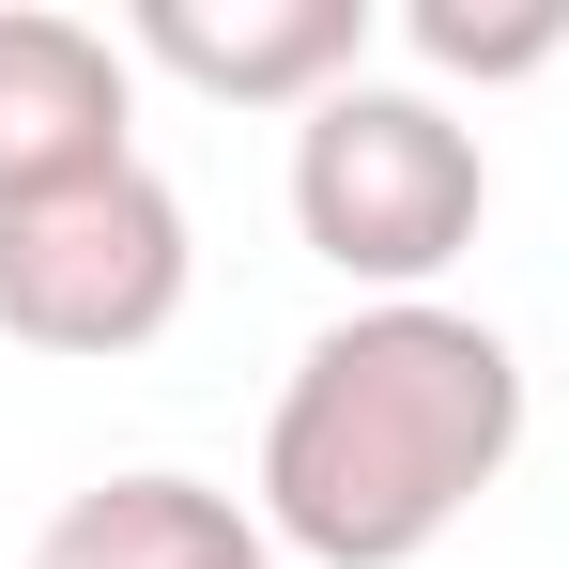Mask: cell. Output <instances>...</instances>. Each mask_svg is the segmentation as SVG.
Segmentation results:
<instances>
[{
    "label": "cell",
    "instance_id": "1",
    "mask_svg": "<svg viewBox=\"0 0 569 569\" xmlns=\"http://www.w3.org/2000/svg\"><path fill=\"white\" fill-rule=\"evenodd\" d=\"M523 462V355L447 292L339 308L262 416V539L308 569H416Z\"/></svg>",
    "mask_w": 569,
    "mask_h": 569
},
{
    "label": "cell",
    "instance_id": "2",
    "mask_svg": "<svg viewBox=\"0 0 569 569\" xmlns=\"http://www.w3.org/2000/svg\"><path fill=\"white\" fill-rule=\"evenodd\" d=\"M477 216H492V154L431 78H339L292 123V231L308 262L355 278V308L431 292L477 247Z\"/></svg>",
    "mask_w": 569,
    "mask_h": 569
},
{
    "label": "cell",
    "instance_id": "3",
    "mask_svg": "<svg viewBox=\"0 0 569 569\" xmlns=\"http://www.w3.org/2000/svg\"><path fill=\"white\" fill-rule=\"evenodd\" d=\"M186 278H200V231L154 170H108V186H62L31 216H0V339L16 355H154L186 323Z\"/></svg>",
    "mask_w": 569,
    "mask_h": 569
},
{
    "label": "cell",
    "instance_id": "4",
    "mask_svg": "<svg viewBox=\"0 0 569 569\" xmlns=\"http://www.w3.org/2000/svg\"><path fill=\"white\" fill-rule=\"evenodd\" d=\"M123 108H139L123 31L47 16V0H0V216H31V200H62V186L139 170Z\"/></svg>",
    "mask_w": 569,
    "mask_h": 569
},
{
    "label": "cell",
    "instance_id": "5",
    "mask_svg": "<svg viewBox=\"0 0 569 569\" xmlns=\"http://www.w3.org/2000/svg\"><path fill=\"white\" fill-rule=\"evenodd\" d=\"M123 62H154L216 108H292L308 123L339 78H370V0H139Z\"/></svg>",
    "mask_w": 569,
    "mask_h": 569
},
{
    "label": "cell",
    "instance_id": "6",
    "mask_svg": "<svg viewBox=\"0 0 569 569\" xmlns=\"http://www.w3.org/2000/svg\"><path fill=\"white\" fill-rule=\"evenodd\" d=\"M31 569H278L262 508H231L216 477H170V462H123L93 492H62L31 523Z\"/></svg>",
    "mask_w": 569,
    "mask_h": 569
},
{
    "label": "cell",
    "instance_id": "7",
    "mask_svg": "<svg viewBox=\"0 0 569 569\" xmlns=\"http://www.w3.org/2000/svg\"><path fill=\"white\" fill-rule=\"evenodd\" d=\"M400 47H416L431 78H477V93H492V78H539V62L569 47V0H508V16H477V0H416Z\"/></svg>",
    "mask_w": 569,
    "mask_h": 569
}]
</instances>
